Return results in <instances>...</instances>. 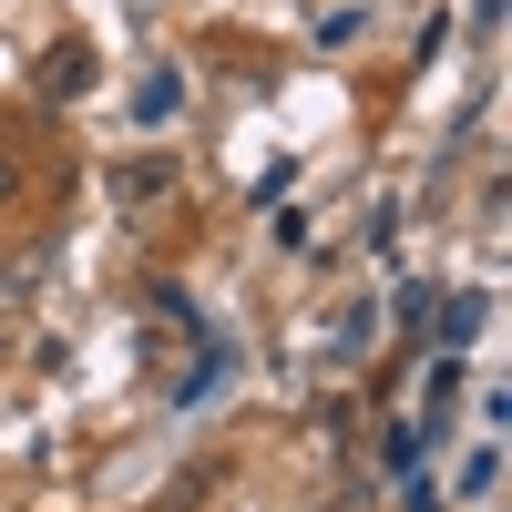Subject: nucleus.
Wrapping results in <instances>:
<instances>
[{
    "instance_id": "2",
    "label": "nucleus",
    "mask_w": 512,
    "mask_h": 512,
    "mask_svg": "<svg viewBox=\"0 0 512 512\" xmlns=\"http://www.w3.org/2000/svg\"><path fill=\"white\" fill-rule=\"evenodd\" d=\"M175 195V154H134V164H113V205H164Z\"/></svg>"
},
{
    "instance_id": "3",
    "label": "nucleus",
    "mask_w": 512,
    "mask_h": 512,
    "mask_svg": "<svg viewBox=\"0 0 512 512\" xmlns=\"http://www.w3.org/2000/svg\"><path fill=\"white\" fill-rule=\"evenodd\" d=\"M11 185H21V164H11V154H0V205H11Z\"/></svg>"
},
{
    "instance_id": "1",
    "label": "nucleus",
    "mask_w": 512,
    "mask_h": 512,
    "mask_svg": "<svg viewBox=\"0 0 512 512\" xmlns=\"http://www.w3.org/2000/svg\"><path fill=\"white\" fill-rule=\"evenodd\" d=\"M41 93H52V103L93 93V41H52V52H41Z\"/></svg>"
}]
</instances>
